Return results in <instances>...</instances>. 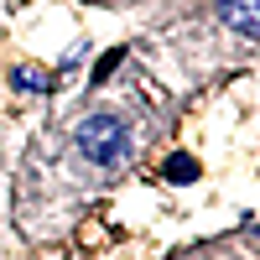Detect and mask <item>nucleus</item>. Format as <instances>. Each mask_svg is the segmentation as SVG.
I'll list each match as a JSON object with an SVG mask.
<instances>
[{
	"label": "nucleus",
	"mask_w": 260,
	"mask_h": 260,
	"mask_svg": "<svg viewBox=\"0 0 260 260\" xmlns=\"http://www.w3.org/2000/svg\"><path fill=\"white\" fill-rule=\"evenodd\" d=\"M78 146H83V156L99 161V167H115L125 156V125L115 115H89L78 130Z\"/></svg>",
	"instance_id": "f257e3e1"
},
{
	"label": "nucleus",
	"mask_w": 260,
	"mask_h": 260,
	"mask_svg": "<svg viewBox=\"0 0 260 260\" xmlns=\"http://www.w3.org/2000/svg\"><path fill=\"white\" fill-rule=\"evenodd\" d=\"M219 16L234 31H260V0H219Z\"/></svg>",
	"instance_id": "f03ea898"
}]
</instances>
